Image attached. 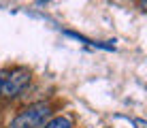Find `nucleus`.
Segmentation results:
<instances>
[{"instance_id":"1","label":"nucleus","mask_w":147,"mask_h":128,"mask_svg":"<svg viewBox=\"0 0 147 128\" xmlns=\"http://www.w3.org/2000/svg\"><path fill=\"white\" fill-rule=\"evenodd\" d=\"M30 70L26 66H13V68L0 70V98L13 100L30 85Z\"/></svg>"},{"instance_id":"2","label":"nucleus","mask_w":147,"mask_h":128,"mask_svg":"<svg viewBox=\"0 0 147 128\" xmlns=\"http://www.w3.org/2000/svg\"><path fill=\"white\" fill-rule=\"evenodd\" d=\"M51 115V107L49 102H34L19 111V115L9 124V128H40Z\"/></svg>"},{"instance_id":"3","label":"nucleus","mask_w":147,"mask_h":128,"mask_svg":"<svg viewBox=\"0 0 147 128\" xmlns=\"http://www.w3.org/2000/svg\"><path fill=\"white\" fill-rule=\"evenodd\" d=\"M73 120L68 115H55V117H49L47 122L43 124V128H73Z\"/></svg>"},{"instance_id":"4","label":"nucleus","mask_w":147,"mask_h":128,"mask_svg":"<svg viewBox=\"0 0 147 128\" xmlns=\"http://www.w3.org/2000/svg\"><path fill=\"white\" fill-rule=\"evenodd\" d=\"M134 126L136 128H147V122L145 120H134Z\"/></svg>"}]
</instances>
